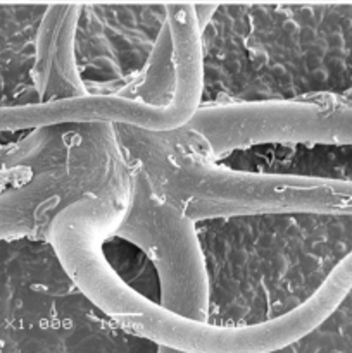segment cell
<instances>
[{
  "label": "cell",
  "mask_w": 352,
  "mask_h": 353,
  "mask_svg": "<svg viewBox=\"0 0 352 353\" xmlns=\"http://www.w3.org/2000/svg\"><path fill=\"white\" fill-rule=\"evenodd\" d=\"M130 165L121 161L102 192L59 210L48 228L59 264L78 292L126 333L178 353H273L316 330L351 295L352 257L340 259L320 288L290 312L248 326H216L164 309L124 283L104 255L130 202Z\"/></svg>",
  "instance_id": "cell-1"
},
{
  "label": "cell",
  "mask_w": 352,
  "mask_h": 353,
  "mask_svg": "<svg viewBox=\"0 0 352 353\" xmlns=\"http://www.w3.org/2000/svg\"><path fill=\"white\" fill-rule=\"evenodd\" d=\"M124 159L152 192L192 221L255 214H351V179L257 174L217 164L179 126L154 131L114 124Z\"/></svg>",
  "instance_id": "cell-2"
},
{
  "label": "cell",
  "mask_w": 352,
  "mask_h": 353,
  "mask_svg": "<svg viewBox=\"0 0 352 353\" xmlns=\"http://www.w3.org/2000/svg\"><path fill=\"white\" fill-rule=\"evenodd\" d=\"M173 41L175 93L164 105H154L121 93H85L24 105L0 107V131L35 130L59 124L109 123L164 131L183 126L202 99L204 48L193 3L166 6Z\"/></svg>",
  "instance_id": "cell-3"
},
{
  "label": "cell",
  "mask_w": 352,
  "mask_h": 353,
  "mask_svg": "<svg viewBox=\"0 0 352 353\" xmlns=\"http://www.w3.org/2000/svg\"><path fill=\"white\" fill-rule=\"evenodd\" d=\"M130 178V202L114 234L137 245L154 264L164 309L207 321L209 274L195 221L159 199L131 165Z\"/></svg>",
  "instance_id": "cell-4"
},
{
  "label": "cell",
  "mask_w": 352,
  "mask_h": 353,
  "mask_svg": "<svg viewBox=\"0 0 352 353\" xmlns=\"http://www.w3.org/2000/svg\"><path fill=\"white\" fill-rule=\"evenodd\" d=\"M351 103L342 99L199 105L183 124L213 159L264 143L349 145Z\"/></svg>",
  "instance_id": "cell-5"
},
{
  "label": "cell",
  "mask_w": 352,
  "mask_h": 353,
  "mask_svg": "<svg viewBox=\"0 0 352 353\" xmlns=\"http://www.w3.org/2000/svg\"><path fill=\"white\" fill-rule=\"evenodd\" d=\"M121 161L114 124H85L64 162L0 190V241L47 240L55 214L79 196L102 192Z\"/></svg>",
  "instance_id": "cell-6"
},
{
  "label": "cell",
  "mask_w": 352,
  "mask_h": 353,
  "mask_svg": "<svg viewBox=\"0 0 352 353\" xmlns=\"http://www.w3.org/2000/svg\"><path fill=\"white\" fill-rule=\"evenodd\" d=\"M81 3H52L45 9L35 40L33 83L40 100L88 93L78 69V24Z\"/></svg>",
  "instance_id": "cell-7"
},
{
  "label": "cell",
  "mask_w": 352,
  "mask_h": 353,
  "mask_svg": "<svg viewBox=\"0 0 352 353\" xmlns=\"http://www.w3.org/2000/svg\"><path fill=\"white\" fill-rule=\"evenodd\" d=\"M85 124L35 128L26 138L0 147V190L26 181L37 172L64 162L75 150Z\"/></svg>",
  "instance_id": "cell-8"
},
{
  "label": "cell",
  "mask_w": 352,
  "mask_h": 353,
  "mask_svg": "<svg viewBox=\"0 0 352 353\" xmlns=\"http://www.w3.org/2000/svg\"><path fill=\"white\" fill-rule=\"evenodd\" d=\"M175 93V59H173V41L168 23L161 24L147 59L144 76L133 88V99L144 100L154 105H164Z\"/></svg>",
  "instance_id": "cell-9"
},
{
  "label": "cell",
  "mask_w": 352,
  "mask_h": 353,
  "mask_svg": "<svg viewBox=\"0 0 352 353\" xmlns=\"http://www.w3.org/2000/svg\"><path fill=\"white\" fill-rule=\"evenodd\" d=\"M217 6L216 3H200V6H195V16H197V23H199L200 30H206L207 24H209L211 17L216 14Z\"/></svg>",
  "instance_id": "cell-10"
},
{
  "label": "cell",
  "mask_w": 352,
  "mask_h": 353,
  "mask_svg": "<svg viewBox=\"0 0 352 353\" xmlns=\"http://www.w3.org/2000/svg\"><path fill=\"white\" fill-rule=\"evenodd\" d=\"M0 2H26V0H0Z\"/></svg>",
  "instance_id": "cell-11"
},
{
  "label": "cell",
  "mask_w": 352,
  "mask_h": 353,
  "mask_svg": "<svg viewBox=\"0 0 352 353\" xmlns=\"http://www.w3.org/2000/svg\"><path fill=\"white\" fill-rule=\"evenodd\" d=\"M338 2H345V3H351V0H338Z\"/></svg>",
  "instance_id": "cell-12"
},
{
  "label": "cell",
  "mask_w": 352,
  "mask_h": 353,
  "mask_svg": "<svg viewBox=\"0 0 352 353\" xmlns=\"http://www.w3.org/2000/svg\"><path fill=\"white\" fill-rule=\"evenodd\" d=\"M273 353H286V352H282V350H280V352H273Z\"/></svg>",
  "instance_id": "cell-13"
}]
</instances>
